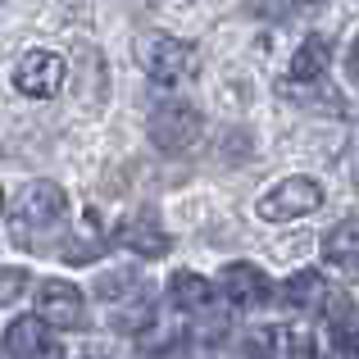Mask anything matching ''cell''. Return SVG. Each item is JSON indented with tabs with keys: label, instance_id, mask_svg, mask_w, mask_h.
<instances>
[{
	"label": "cell",
	"instance_id": "cell-16",
	"mask_svg": "<svg viewBox=\"0 0 359 359\" xmlns=\"http://www.w3.org/2000/svg\"><path fill=\"white\" fill-rule=\"evenodd\" d=\"M27 291V269H0V305H14Z\"/></svg>",
	"mask_w": 359,
	"mask_h": 359
},
{
	"label": "cell",
	"instance_id": "cell-13",
	"mask_svg": "<svg viewBox=\"0 0 359 359\" xmlns=\"http://www.w3.org/2000/svg\"><path fill=\"white\" fill-rule=\"evenodd\" d=\"M327 64H332V46L323 36H305L300 50L291 55V82H323Z\"/></svg>",
	"mask_w": 359,
	"mask_h": 359
},
{
	"label": "cell",
	"instance_id": "cell-9",
	"mask_svg": "<svg viewBox=\"0 0 359 359\" xmlns=\"http://www.w3.org/2000/svg\"><path fill=\"white\" fill-rule=\"evenodd\" d=\"M5 355L9 359H60V346L46 332V318H14L5 332Z\"/></svg>",
	"mask_w": 359,
	"mask_h": 359
},
{
	"label": "cell",
	"instance_id": "cell-2",
	"mask_svg": "<svg viewBox=\"0 0 359 359\" xmlns=\"http://www.w3.org/2000/svg\"><path fill=\"white\" fill-rule=\"evenodd\" d=\"M69 210V196L60 182H27L14 201V237L32 241V232H50Z\"/></svg>",
	"mask_w": 359,
	"mask_h": 359
},
{
	"label": "cell",
	"instance_id": "cell-17",
	"mask_svg": "<svg viewBox=\"0 0 359 359\" xmlns=\"http://www.w3.org/2000/svg\"><path fill=\"white\" fill-rule=\"evenodd\" d=\"M351 73H355V82H359V36H355V46H351Z\"/></svg>",
	"mask_w": 359,
	"mask_h": 359
},
{
	"label": "cell",
	"instance_id": "cell-15",
	"mask_svg": "<svg viewBox=\"0 0 359 359\" xmlns=\"http://www.w3.org/2000/svg\"><path fill=\"white\" fill-rule=\"evenodd\" d=\"M168 296H173V305L177 309H187V314H201V309H210V300H214V287L201 278V273H173L168 278Z\"/></svg>",
	"mask_w": 359,
	"mask_h": 359
},
{
	"label": "cell",
	"instance_id": "cell-6",
	"mask_svg": "<svg viewBox=\"0 0 359 359\" xmlns=\"http://www.w3.org/2000/svg\"><path fill=\"white\" fill-rule=\"evenodd\" d=\"M36 314L46 318V327L55 332H73L82 327V291L73 282H60V278H46L36 287Z\"/></svg>",
	"mask_w": 359,
	"mask_h": 359
},
{
	"label": "cell",
	"instance_id": "cell-10",
	"mask_svg": "<svg viewBox=\"0 0 359 359\" xmlns=\"http://www.w3.org/2000/svg\"><path fill=\"white\" fill-rule=\"evenodd\" d=\"M323 314H327V332H332L337 359H359V305L351 296H327Z\"/></svg>",
	"mask_w": 359,
	"mask_h": 359
},
{
	"label": "cell",
	"instance_id": "cell-19",
	"mask_svg": "<svg viewBox=\"0 0 359 359\" xmlns=\"http://www.w3.org/2000/svg\"><path fill=\"white\" fill-rule=\"evenodd\" d=\"M355 232H359V223H355Z\"/></svg>",
	"mask_w": 359,
	"mask_h": 359
},
{
	"label": "cell",
	"instance_id": "cell-11",
	"mask_svg": "<svg viewBox=\"0 0 359 359\" xmlns=\"http://www.w3.org/2000/svg\"><path fill=\"white\" fill-rule=\"evenodd\" d=\"M250 351L259 359H314V337L300 327H259L250 337Z\"/></svg>",
	"mask_w": 359,
	"mask_h": 359
},
{
	"label": "cell",
	"instance_id": "cell-14",
	"mask_svg": "<svg viewBox=\"0 0 359 359\" xmlns=\"http://www.w3.org/2000/svg\"><path fill=\"white\" fill-rule=\"evenodd\" d=\"M278 296L287 300L291 309H300V314H314V309H323L327 287H323V278H318V273H291V278L282 282Z\"/></svg>",
	"mask_w": 359,
	"mask_h": 359
},
{
	"label": "cell",
	"instance_id": "cell-20",
	"mask_svg": "<svg viewBox=\"0 0 359 359\" xmlns=\"http://www.w3.org/2000/svg\"><path fill=\"white\" fill-rule=\"evenodd\" d=\"M291 5H296V0H291Z\"/></svg>",
	"mask_w": 359,
	"mask_h": 359
},
{
	"label": "cell",
	"instance_id": "cell-4",
	"mask_svg": "<svg viewBox=\"0 0 359 359\" xmlns=\"http://www.w3.org/2000/svg\"><path fill=\"white\" fill-rule=\"evenodd\" d=\"M205 118L196 105H187V100H164V105H155V114H150V141H155L159 150H187L196 137H201Z\"/></svg>",
	"mask_w": 359,
	"mask_h": 359
},
{
	"label": "cell",
	"instance_id": "cell-7",
	"mask_svg": "<svg viewBox=\"0 0 359 359\" xmlns=\"http://www.w3.org/2000/svg\"><path fill=\"white\" fill-rule=\"evenodd\" d=\"M219 287L237 309H259V305L273 300V282L264 278V269H255V264H228V269L219 273Z\"/></svg>",
	"mask_w": 359,
	"mask_h": 359
},
{
	"label": "cell",
	"instance_id": "cell-5",
	"mask_svg": "<svg viewBox=\"0 0 359 359\" xmlns=\"http://www.w3.org/2000/svg\"><path fill=\"white\" fill-rule=\"evenodd\" d=\"M14 87L27 100H50L64 87V60L55 50H27L14 69Z\"/></svg>",
	"mask_w": 359,
	"mask_h": 359
},
{
	"label": "cell",
	"instance_id": "cell-3",
	"mask_svg": "<svg viewBox=\"0 0 359 359\" xmlns=\"http://www.w3.org/2000/svg\"><path fill=\"white\" fill-rule=\"evenodd\" d=\"M318 205H323V187H318L314 177H282L278 187H269V191L255 201V214H259L264 223H291V219L314 214Z\"/></svg>",
	"mask_w": 359,
	"mask_h": 359
},
{
	"label": "cell",
	"instance_id": "cell-18",
	"mask_svg": "<svg viewBox=\"0 0 359 359\" xmlns=\"http://www.w3.org/2000/svg\"><path fill=\"white\" fill-rule=\"evenodd\" d=\"M0 214H5V191H0Z\"/></svg>",
	"mask_w": 359,
	"mask_h": 359
},
{
	"label": "cell",
	"instance_id": "cell-12",
	"mask_svg": "<svg viewBox=\"0 0 359 359\" xmlns=\"http://www.w3.org/2000/svg\"><path fill=\"white\" fill-rule=\"evenodd\" d=\"M323 259L341 282H359V232L355 228H337L332 237L323 241Z\"/></svg>",
	"mask_w": 359,
	"mask_h": 359
},
{
	"label": "cell",
	"instance_id": "cell-1",
	"mask_svg": "<svg viewBox=\"0 0 359 359\" xmlns=\"http://www.w3.org/2000/svg\"><path fill=\"white\" fill-rule=\"evenodd\" d=\"M137 64L155 82L177 87V82H187V78H196V73H201V50H196L191 41H182V36L146 32V36H137Z\"/></svg>",
	"mask_w": 359,
	"mask_h": 359
},
{
	"label": "cell",
	"instance_id": "cell-8",
	"mask_svg": "<svg viewBox=\"0 0 359 359\" xmlns=\"http://www.w3.org/2000/svg\"><path fill=\"white\" fill-rule=\"evenodd\" d=\"M118 245L132 250V255H141V259H159V255H168L173 241H168V232H164V223H159L155 210H141L118 228Z\"/></svg>",
	"mask_w": 359,
	"mask_h": 359
}]
</instances>
